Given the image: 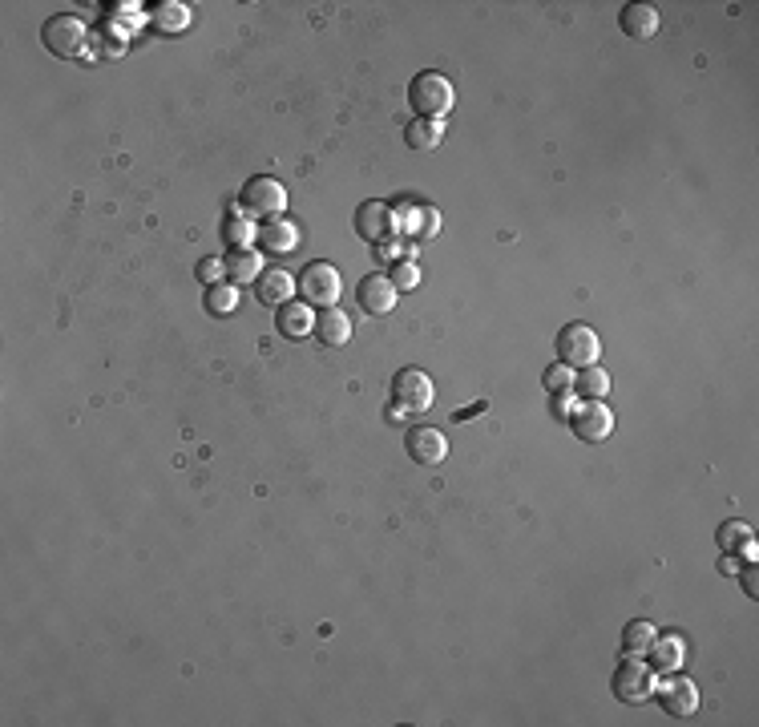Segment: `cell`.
<instances>
[{"label": "cell", "instance_id": "1", "mask_svg": "<svg viewBox=\"0 0 759 727\" xmlns=\"http://www.w3.org/2000/svg\"><path fill=\"white\" fill-rule=\"evenodd\" d=\"M408 106L416 110V118H432V122H445L457 106V89L445 73L437 69H424L408 81Z\"/></svg>", "mask_w": 759, "mask_h": 727}, {"label": "cell", "instance_id": "2", "mask_svg": "<svg viewBox=\"0 0 759 727\" xmlns=\"http://www.w3.org/2000/svg\"><path fill=\"white\" fill-rule=\"evenodd\" d=\"M239 206H243V215H247V219H263V223H267V219L283 215L287 190H283L279 178H271V174H255V178L243 182V190H239Z\"/></svg>", "mask_w": 759, "mask_h": 727}, {"label": "cell", "instance_id": "3", "mask_svg": "<svg viewBox=\"0 0 759 727\" xmlns=\"http://www.w3.org/2000/svg\"><path fill=\"white\" fill-rule=\"evenodd\" d=\"M554 348H558V364H566V368H590L602 356V340L590 324H566L558 332Z\"/></svg>", "mask_w": 759, "mask_h": 727}, {"label": "cell", "instance_id": "4", "mask_svg": "<svg viewBox=\"0 0 759 727\" xmlns=\"http://www.w3.org/2000/svg\"><path fill=\"white\" fill-rule=\"evenodd\" d=\"M352 223H356V235H360L364 243H372V247H380V243H388V239L400 235V215L392 211L388 202H380V198L360 202Z\"/></svg>", "mask_w": 759, "mask_h": 727}, {"label": "cell", "instance_id": "5", "mask_svg": "<svg viewBox=\"0 0 759 727\" xmlns=\"http://www.w3.org/2000/svg\"><path fill=\"white\" fill-rule=\"evenodd\" d=\"M41 41H45V49H49L53 57H77V53L85 49V41H89V29H85L81 17H73V13H57V17L45 21Z\"/></svg>", "mask_w": 759, "mask_h": 727}, {"label": "cell", "instance_id": "6", "mask_svg": "<svg viewBox=\"0 0 759 727\" xmlns=\"http://www.w3.org/2000/svg\"><path fill=\"white\" fill-rule=\"evenodd\" d=\"M610 687H614V695H618L622 703H642V699L655 695V671H650V663H638V659L630 655V659H622V663L614 667Z\"/></svg>", "mask_w": 759, "mask_h": 727}, {"label": "cell", "instance_id": "7", "mask_svg": "<svg viewBox=\"0 0 759 727\" xmlns=\"http://www.w3.org/2000/svg\"><path fill=\"white\" fill-rule=\"evenodd\" d=\"M432 380H428V372H420V368H400L396 376H392V404L400 408V412H428L432 408Z\"/></svg>", "mask_w": 759, "mask_h": 727}, {"label": "cell", "instance_id": "8", "mask_svg": "<svg viewBox=\"0 0 759 727\" xmlns=\"http://www.w3.org/2000/svg\"><path fill=\"white\" fill-rule=\"evenodd\" d=\"M299 291H303V299H315V307H336V299L344 291V279H340V271L332 263H311L299 275Z\"/></svg>", "mask_w": 759, "mask_h": 727}, {"label": "cell", "instance_id": "9", "mask_svg": "<svg viewBox=\"0 0 759 727\" xmlns=\"http://www.w3.org/2000/svg\"><path fill=\"white\" fill-rule=\"evenodd\" d=\"M570 429H574L578 441L598 445V441H606V437L614 433V412H610L602 400H582V404L570 412Z\"/></svg>", "mask_w": 759, "mask_h": 727}, {"label": "cell", "instance_id": "10", "mask_svg": "<svg viewBox=\"0 0 759 727\" xmlns=\"http://www.w3.org/2000/svg\"><path fill=\"white\" fill-rule=\"evenodd\" d=\"M655 695H659V703H663V711H667V715L687 719V715H695V711H699V687H695L691 679H683L679 671L663 675V683H655Z\"/></svg>", "mask_w": 759, "mask_h": 727}, {"label": "cell", "instance_id": "11", "mask_svg": "<svg viewBox=\"0 0 759 727\" xmlns=\"http://www.w3.org/2000/svg\"><path fill=\"white\" fill-rule=\"evenodd\" d=\"M404 449L416 465H441L449 457V437L437 425H416L404 433Z\"/></svg>", "mask_w": 759, "mask_h": 727}, {"label": "cell", "instance_id": "12", "mask_svg": "<svg viewBox=\"0 0 759 727\" xmlns=\"http://www.w3.org/2000/svg\"><path fill=\"white\" fill-rule=\"evenodd\" d=\"M396 287H392V279H388V271H368L360 283H356V299H360V307L368 311V316H388V311L396 307Z\"/></svg>", "mask_w": 759, "mask_h": 727}, {"label": "cell", "instance_id": "13", "mask_svg": "<svg viewBox=\"0 0 759 727\" xmlns=\"http://www.w3.org/2000/svg\"><path fill=\"white\" fill-rule=\"evenodd\" d=\"M295 287H299V279H291L283 267H263V275L255 279V299L279 311L283 303H291Z\"/></svg>", "mask_w": 759, "mask_h": 727}, {"label": "cell", "instance_id": "14", "mask_svg": "<svg viewBox=\"0 0 759 727\" xmlns=\"http://www.w3.org/2000/svg\"><path fill=\"white\" fill-rule=\"evenodd\" d=\"M275 328H279L287 340H307V336H315V311H311V303H299V299L283 303V307L275 311Z\"/></svg>", "mask_w": 759, "mask_h": 727}, {"label": "cell", "instance_id": "15", "mask_svg": "<svg viewBox=\"0 0 759 727\" xmlns=\"http://www.w3.org/2000/svg\"><path fill=\"white\" fill-rule=\"evenodd\" d=\"M352 320L344 316L340 307H323L319 316H315V340L323 344V348H344L348 340H352Z\"/></svg>", "mask_w": 759, "mask_h": 727}, {"label": "cell", "instance_id": "16", "mask_svg": "<svg viewBox=\"0 0 759 727\" xmlns=\"http://www.w3.org/2000/svg\"><path fill=\"white\" fill-rule=\"evenodd\" d=\"M618 25H622V33L630 37V41H650L659 33V9L655 5H626L622 13H618Z\"/></svg>", "mask_w": 759, "mask_h": 727}, {"label": "cell", "instance_id": "17", "mask_svg": "<svg viewBox=\"0 0 759 727\" xmlns=\"http://www.w3.org/2000/svg\"><path fill=\"white\" fill-rule=\"evenodd\" d=\"M259 247H263V251H275V255H291V251L299 247V227H295L291 219L275 215V219H267V223L259 227Z\"/></svg>", "mask_w": 759, "mask_h": 727}, {"label": "cell", "instance_id": "18", "mask_svg": "<svg viewBox=\"0 0 759 727\" xmlns=\"http://www.w3.org/2000/svg\"><path fill=\"white\" fill-rule=\"evenodd\" d=\"M150 21L158 33H182L190 25V9L182 5V0H158V5L150 9Z\"/></svg>", "mask_w": 759, "mask_h": 727}, {"label": "cell", "instance_id": "19", "mask_svg": "<svg viewBox=\"0 0 759 727\" xmlns=\"http://www.w3.org/2000/svg\"><path fill=\"white\" fill-rule=\"evenodd\" d=\"M404 142H408L412 150H437V146L445 142V122L416 118V122H408V130H404Z\"/></svg>", "mask_w": 759, "mask_h": 727}, {"label": "cell", "instance_id": "20", "mask_svg": "<svg viewBox=\"0 0 759 727\" xmlns=\"http://www.w3.org/2000/svg\"><path fill=\"white\" fill-rule=\"evenodd\" d=\"M655 639H659V631H655V622H646V618H630L622 627V651L626 655H646Z\"/></svg>", "mask_w": 759, "mask_h": 727}, {"label": "cell", "instance_id": "21", "mask_svg": "<svg viewBox=\"0 0 759 727\" xmlns=\"http://www.w3.org/2000/svg\"><path fill=\"white\" fill-rule=\"evenodd\" d=\"M263 275V259L247 247V251H231L227 255V279L239 287V283H255Z\"/></svg>", "mask_w": 759, "mask_h": 727}, {"label": "cell", "instance_id": "22", "mask_svg": "<svg viewBox=\"0 0 759 727\" xmlns=\"http://www.w3.org/2000/svg\"><path fill=\"white\" fill-rule=\"evenodd\" d=\"M646 655H650V671L671 675V671L683 667V643H679V639H655Z\"/></svg>", "mask_w": 759, "mask_h": 727}, {"label": "cell", "instance_id": "23", "mask_svg": "<svg viewBox=\"0 0 759 727\" xmlns=\"http://www.w3.org/2000/svg\"><path fill=\"white\" fill-rule=\"evenodd\" d=\"M235 307H239V287L235 283L206 287V311L210 316H235Z\"/></svg>", "mask_w": 759, "mask_h": 727}, {"label": "cell", "instance_id": "24", "mask_svg": "<svg viewBox=\"0 0 759 727\" xmlns=\"http://www.w3.org/2000/svg\"><path fill=\"white\" fill-rule=\"evenodd\" d=\"M574 388H578V396L582 400H602L606 392H610V376L602 372V368H578V376H574Z\"/></svg>", "mask_w": 759, "mask_h": 727}, {"label": "cell", "instance_id": "25", "mask_svg": "<svg viewBox=\"0 0 759 727\" xmlns=\"http://www.w3.org/2000/svg\"><path fill=\"white\" fill-rule=\"evenodd\" d=\"M437 227H441V215L432 211V206H412V211H408V231L416 239H432V235H437Z\"/></svg>", "mask_w": 759, "mask_h": 727}, {"label": "cell", "instance_id": "26", "mask_svg": "<svg viewBox=\"0 0 759 727\" xmlns=\"http://www.w3.org/2000/svg\"><path fill=\"white\" fill-rule=\"evenodd\" d=\"M251 239H259V227H251V219H247V215L227 219V243H231V251H247V247H251Z\"/></svg>", "mask_w": 759, "mask_h": 727}, {"label": "cell", "instance_id": "27", "mask_svg": "<svg viewBox=\"0 0 759 727\" xmlns=\"http://www.w3.org/2000/svg\"><path fill=\"white\" fill-rule=\"evenodd\" d=\"M541 384H546L550 396H566V392H574V368H566V364H550L546 376H541Z\"/></svg>", "mask_w": 759, "mask_h": 727}, {"label": "cell", "instance_id": "28", "mask_svg": "<svg viewBox=\"0 0 759 727\" xmlns=\"http://www.w3.org/2000/svg\"><path fill=\"white\" fill-rule=\"evenodd\" d=\"M388 279H392L396 291H412V287H420V267H416V259H396L392 271H388Z\"/></svg>", "mask_w": 759, "mask_h": 727}, {"label": "cell", "instance_id": "29", "mask_svg": "<svg viewBox=\"0 0 759 727\" xmlns=\"http://www.w3.org/2000/svg\"><path fill=\"white\" fill-rule=\"evenodd\" d=\"M715 542H719V550H735V546L747 542V526L743 522H723L719 534H715Z\"/></svg>", "mask_w": 759, "mask_h": 727}, {"label": "cell", "instance_id": "30", "mask_svg": "<svg viewBox=\"0 0 759 727\" xmlns=\"http://www.w3.org/2000/svg\"><path fill=\"white\" fill-rule=\"evenodd\" d=\"M198 279H202L206 287L223 283V279H227V259H202V263H198Z\"/></svg>", "mask_w": 759, "mask_h": 727}, {"label": "cell", "instance_id": "31", "mask_svg": "<svg viewBox=\"0 0 759 727\" xmlns=\"http://www.w3.org/2000/svg\"><path fill=\"white\" fill-rule=\"evenodd\" d=\"M739 582H743V594H747V598H759V574H755V562H747V570L739 574Z\"/></svg>", "mask_w": 759, "mask_h": 727}]
</instances>
